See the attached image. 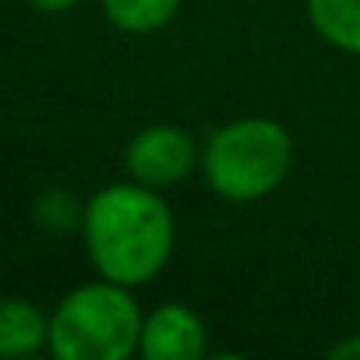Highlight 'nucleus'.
Wrapping results in <instances>:
<instances>
[{"instance_id": "9d476101", "label": "nucleus", "mask_w": 360, "mask_h": 360, "mask_svg": "<svg viewBox=\"0 0 360 360\" xmlns=\"http://www.w3.org/2000/svg\"><path fill=\"white\" fill-rule=\"evenodd\" d=\"M32 4H36L39 11H68V8L78 4V0H32Z\"/></svg>"}, {"instance_id": "0eeeda50", "label": "nucleus", "mask_w": 360, "mask_h": 360, "mask_svg": "<svg viewBox=\"0 0 360 360\" xmlns=\"http://www.w3.org/2000/svg\"><path fill=\"white\" fill-rule=\"evenodd\" d=\"M307 18L325 43L360 53V0H307Z\"/></svg>"}, {"instance_id": "1a4fd4ad", "label": "nucleus", "mask_w": 360, "mask_h": 360, "mask_svg": "<svg viewBox=\"0 0 360 360\" xmlns=\"http://www.w3.org/2000/svg\"><path fill=\"white\" fill-rule=\"evenodd\" d=\"M332 356H360V335L335 342V346H332Z\"/></svg>"}, {"instance_id": "f03ea898", "label": "nucleus", "mask_w": 360, "mask_h": 360, "mask_svg": "<svg viewBox=\"0 0 360 360\" xmlns=\"http://www.w3.org/2000/svg\"><path fill=\"white\" fill-rule=\"evenodd\" d=\"M131 286L120 283H89L71 290L53 318L46 346L60 360H124L141 346V311Z\"/></svg>"}, {"instance_id": "f257e3e1", "label": "nucleus", "mask_w": 360, "mask_h": 360, "mask_svg": "<svg viewBox=\"0 0 360 360\" xmlns=\"http://www.w3.org/2000/svg\"><path fill=\"white\" fill-rule=\"evenodd\" d=\"M85 248L96 272L120 286H141L162 272L173 251V212L148 184L103 188L85 216Z\"/></svg>"}, {"instance_id": "7ed1b4c3", "label": "nucleus", "mask_w": 360, "mask_h": 360, "mask_svg": "<svg viewBox=\"0 0 360 360\" xmlns=\"http://www.w3.org/2000/svg\"><path fill=\"white\" fill-rule=\"evenodd\" d=\"M293 162V141L283 124L248 117L219 127L205 148V180L226 202H258L272 195Z\"/></svg>"}, {"instance_id": "20e7f679", "label": "nucleus", "mask_w": 360, "mask_h": 360, "mask_svg": "<svg viewBox=\"0 0 360 360\" xmlns=\"http://www.w3.org/2000/svg\"><path fill=\"white\" fill-rule=\"evenodd\" d=\"M124 159H127V173L138 184L169 188L195 169V141L184 127L152 124L131 138Z\"/></svg>"}, {"instance_id": "423d86ee", "label": "nucleus", "mask_w": 360, "mask_h": 360, "mask_svg": "<svg viewBox=\"0 0 360 360\" xmlns=\"http://www.w3.org/2000/svg\"><path fill=\"white\" fill-rule=\"evenodd\" d=\"M50 339V321L32 300H0V356H29Z\"/></svg>"}, {"instance_id": "6e6552de", "label": "nucleus", "mask_w": 360, "mask_h": 360, "mask_svg": "<svg viewBox=\"0 0 360 360\" xmlns=\"http://www.w3.org/2000/svg\"><path fill=\"white\" fill-rule=\"evenodd\" d=\"M99 4L120 32L148 36L176 15L180 0H99Z\"/></svg>"}, {"instance_id": "39448f33", "label": "nucleus", "mask_w": 360, "mask_h": 360, "mask_svg": "<svg viewBox=\"0 0 360 360\" xmlns=\"http://www.w3.org/2000/svg\"><path fill=\"white\" fill-rule=\"evenodd\" d=\"M148 360H198L209 349L202 318L184 304H162L141 325V346Z\"/></svg>"}]
</instances>
